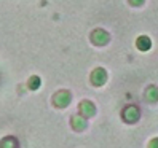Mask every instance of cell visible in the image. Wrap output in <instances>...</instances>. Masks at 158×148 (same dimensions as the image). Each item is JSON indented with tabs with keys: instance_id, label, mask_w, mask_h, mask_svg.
Masks as SVG:
<instances>
[{
	"instance_id": "1",
	"label": "cell",
	"mask_w": 158,
	"mask_h": 148,
	"mask_svg": "<svg viewBox=\"0 0 158 148\" xmlns=\"http://www.w3.org/2000/svg\"><path fill=\"white\" fill-rule=\"evenodd\" d=\"M137 45H139V48H141V50H147L148 46H150V42H148L147 37H141V40H139Z\"/></svg>"
}]
</instances>
